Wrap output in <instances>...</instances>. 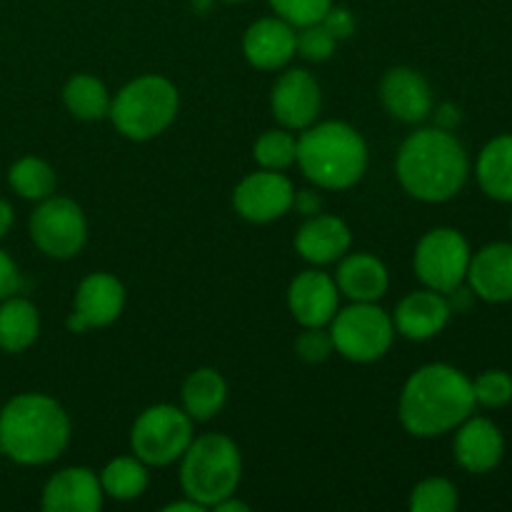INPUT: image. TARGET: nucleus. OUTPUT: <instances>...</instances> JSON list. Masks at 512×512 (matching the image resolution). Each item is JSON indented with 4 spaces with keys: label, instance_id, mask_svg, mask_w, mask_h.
Segmentation results:
<instances>
[{
    "label": "nucleus",
    "instance_id": "nucleus-1",
    "mask_svg": "<svg viewBox=\"0 0 512 512\" xmlns=\"http://www.w3.org/2000/svg\"><path fill=\"white\" fill-rule=\"evenodd\" d=\"M475 408L473 383L450 365L433 363L413 373L400 393V423L415 438L458 428Z\"/></svg>",
    "mask_w": 512,
    "mask_h": 512
},
{
    "label": "nucleus",
    "instance_id": "nucleus-2",
    "mask_svg": "<svg viewBox=\"0 0 512 512\" xmlns=\"http://www.w3.org/2000/svg\"><path fill=\"white\" fill-rule=\"evenodd\" d=\"M395 173L405 193L423 203H445L468 180V155L450 130H415L398 150Z\"/></svg>",
    "mask_w": 512,
    "mask_h": 512
},
{
    "label": "nucleus",
    "instance_id": "nucleus-3",
    "mask_svg": "<svg viewBox=\"0 0 512 512\" xmlns=\"http://www.w3.org/2000/svg\"><path fill=\"white\" fill-rule=\"evenodd\" d=\"M68 440V413L48 395H15L0 410V453L13 463H53L68 448Z\"/></svg>",
    "mask_w": 512,
    "mask_h": 512
},
{
    "label": "nucleus",
    "instance_id": "nucleus-4",
    "mask_svg": "<svg viewBox=\"0 0 512 512\" xmlns=\"http://www.w3.org/2000/svg\"><path fill=\"white\" fill-rule=\"evenodd\" d=\"M295 163L310 183L328 190H345L363 178L368 168V145L353 125L340 120L313 123L298 138Z\"/></svg>",
    "mask_w": 512,
    "mask_h": 512
},
{
    "label": "nucleus",
    "instance_id": "nucleus-5",
    "mask_svg": "<svg viewBox=\"0 0 512 512\" xmlns=\"http://www.w3.org/2000/svg\"><path fill=\"white\" fill-rule=\"evenodd\" d=\"M240 475H243V458L238 445L228 435L208 433L193 440L183 453V465H180L183 493L205 510L235 495Z\"/></svg>",
    "mask_w": 512,
    "mask_h": 512
},
{
    "label": "nucleus",
    "instance_id": "nucleus-6",
    "mask_svg": "<svg viewBox=\"0 0 512 512\" xmlns=\"http://www.w3.org/2000/svg\"><path fill=\"white\" fill-rule=\"evenodd\" d=\"M178 90L163 75H143L135 78L115 95L110 103V120L128 140L155 138L163 130L170 128V123L178 115Z\"/></svg>",
    "mask_w": 512,
    "mask_h": 512
},
{
    "label": "nucleus",
    "instance_id": "nucleus-7",
    "mask_svg": "<svg viewBox=\"0 0 512 512\" xmlns=\"http://www.w3.org/2000/svg\"><path fill=\"white\" fill-rule=\"evenodd\" d=\"M190 443H193V418L175 405H153L143 410L130 430L135 458L155 468H165L183 458Z\"/></svg>",
    "mask_w": 512,
    "mask_h": 512
},
{
    "label": "nucleus",
    "instance_id": "nucleus-8",
    "mask_svg": "<svg viewBox=\"0 0 512 512\" xmlns=\"http://www.w3.org/2000/svg\"><path fill=\"white\" fill-rule=\"evenodd\" d=\"M335 350L353 363H373L383 358L395 338L393 318L375 303H355L330 320Z\"/></svg>",
    "mask_w": 512,
    "mask_h": 512
},
{
    "label": "nucleus",
    "instance_id": "nucleus-9",
    "mask_svg": "<svg viewBox=\"0 0 512 512\" xmlns=\"http://www.w3.org/2000/svg\"><path fill=\"white\" fill-rule=\"evenodd\" d=\"M470 245L458 230L435 228L420 238L415 248V273L430 290L450 295L468 275Z\"/></svg>",
    "mask_w": 512,
    "mask_h": 512
},
{
    "label": "nucleus",
    "instance_id": "nucleus-10",
    "mask_svg": "<svg viewBox=\"0 0 512 512\" xmlns=\"http://www.w3.org/2000/svg\"><path fill=\"white\" fill-rule=\"evenodd\" d=\"M30 238L48 258L68 260L83 250L88 223L78 203L68 198H45L30 215Z\"/></svg>",
    "mask_w": 512,
    "mask_h": 512
},
{
    "label": "nucleus",
    "instance_id": "nucleus-11",
    "mask_svg": "<svg viewBox=\"0 0 512 512\" xmlns=\"http://www.w3.org/2000/svg\"><path fill=\"white\" fill-rule=\"evenodd\" d=\"M293 183L280 170H260L240 180L233 193V205L240 218L250 223H270L293 208Z\"/></svg>",
    "mask_w": 512,
    "mask_h": 512
},
{
    "label": "nucleus",
    "instance_id": "nucleus-12",
    "mask_svg": "<svg viewBox=\"0 0 512 512\" xmlns=\"http://www.w3.org/2000/svg\"><path fill=\"white\" fill-rule=\"evenodd\" d=\"M270 108L283 128H310L320 115V85L315 75L303 68L285 70L273 85Z\"/></svg>",
    "mask_w": 512,
    "mask_h": 512
},
{
    "label": "nucleus",
    "instance_id": "nucleus-13",
    "mask_svg": "<svg viewBox=\"0 0 512 512\" xmlns=\"http://www.w3.org/2000/svg\"><path fill=\"white\" fill-rule=\"evenodd\" d=\"M125 288L108 273H93L78 285L75 310L68 318L70 333H85L88 328H105L123 313Z\"/></svg>",
    "mask_w": 512,
    "mask_h": 512
},
{
    "label": "nucleus",
    "instance_id": "nucleus-14",
    "mask_svg": "<svg viewBox=\"0 0 512 512\" xmlns=\"http://www.w3.org/2000/svg\"><path fill=\"white\" fill-rule=\"evenodd\" d=\"M340 290L328 273L305 270L290 283L288 305L303 328H323L338 313Z\"/></svg>",
    "mask_w": 512,
    "mask_h": 512
},
{
    "label": "nucleus",
    "instance_id": "nucleus-15",
    "mask_svg": "<svg viewBox=\"0 0 512 512\" xmlns=\"http://www.w3.org/2000/svg\"><path fill=\"white\" fill-rule=\"evenodd\" d=\"M385 110L403 123H423L433 113V93L428 80L413 68H393L380 83Z\"/></svg>",
    "mask_w": 512,
    "mask_h": 512
},
{
    "label": "nucleus",
    "instance_id": "nucleus-16",
    "mask_svg": "<svg viewBox=\"0 0 512 512\" xmlns=\"http://www.w3.org/2000/svg\"><path fill=\"white\" fill-rule=\"evenodd\" d=\"M103 505L100 478L88 468H65L43 488L45 512H98Z\"/></svg>",
    "mask_w": 512,
    "mask_h": 512
},
{
    "label": "nucleus",
    "instance_id": "nucleus-17",
    "mask_svg": "<svg viewBox=\"0 0 512 512\" xmlns=\"http://www.w3.org/2000/svg\"><path fill=\"white\" fill-rule=\"evenodd\" d=\"M450 308L448 298L438 290H415L408 298L400 300L395 310L393 325L403 338L408 340H428L438 335L448 325Z\"/></svg>",
    "mask_w": 512,
    "mask_h": 512
},
{
    "label": "nucleus",
    "instance_id": "nucleus-18",
    "mask_svg": "<svg viewBox=\"0 0 512 512\" xmlns=\"http://www.w3.org/2000/svg\"><path fill=\"white\" fill-rule=\"evenodd\" d=\"M243 53L253 68L278 70L293 60L295 30L283 18H263L245 30Z\"/></svg>",
    "mask_w": 512,
    "mask_h": 512
},
{
    "label": "nucleus",
    "instance_id": "nucleus-19",
    "mask_svg": "<svg viewBox=\"0 0 512 512\" xmlns=\"http://www.w3.org/2000/svg\"><path fill=\"white\" fill-rule=\"evenodd\" d=\"M465 278L478 298L488 303H508L512 300V245L493 243L480 250L470 258Z\"/></svg>",
    "mask_w": 512,
    "mask_h": 512
},
{
    "label": "nucleus",
    "instance_id": "nucleus-20",
    "mask_svg": "<svg viewBox=\"0 0 512 512\" xmlns=\"http://www.w3.org/2000/svg\"><path fill=\"white\" fill-rule=\"evenodd\" d=\"M350 243V228L335 215H310L308 223L300 225L295 235V250L313 265L335 263L348 253Z\"/></svg>",
    "mask_w": 512,
    "mask_h": 512
},
{
    "label": "nucleus",
    "instance_id": "nucleus-21",
    "mask_svg": "<svg viewBox=\"0 0 512 512\" xmlns=\"http://www.w3.org/2000/svg\"><path fill=\"white\" fill-rule=\"evenodd\" d=\"M455 435V460L468 473H488L503 460V435L498 425L485 418L463 420Z\"/></svg>",
    "mask_w": 512,
    "mask_h": 512
},
{
    "label": "nucleus",
    "instance_id": "nucleus-22",
    "mask_svg": "<svg viewBox=\"0 0 512 512\" xmlns=\"http://www.w3.org/2000/svg\"><path fill=\"white\" fill-rule=\"evenodd\" d=\"M335 285L355 303H375L388 293V268L370 253L343 255V263L335 273Z\"/></svg>",
    "mask_w": 512,
    "mask_h": 512
},
{
    "label": "nucleus",
    "instance_id": "nucleus-23",
    "mask_svg": "<svg viewBox=\"0 0 512 512\" xmlns=\"http://www.w3.org/2000/svg\"><path fill=\"white\" fill-rule=\"evenodd\" d=\"M40 333V315L30 300L10 295L0 303V348L5 353H23Z\"/></svg>",
    "mask_w": 512,
    "mask_h": 512
},
{
    "label": "nucleus",
    "instance_id": "nucleus-24",
    "mask_svg": "<svg viewBox=\"0 0 512 512\" xmlns=\"http://www.w3.org/2000/svg\"><path fill=\"white\" fill-rule=\"evenodd\" d=\"M478 183L493 200H512V135L490 140L478 158Z\"/></svg>",
    "mask_w": 512,
    "mask_h": 512
},
{
    "label": "nucleus",
    "instance_id": "nucleus-25",
    "mask_svg": "<svg viewBox=\"0 0 512 512\" xmlns=\"http://www.w3.org/2000/svg\"><path fill=\"white\" fill-rule=\"evenodd\" d=\"M225 400H228V385L218 370L200 368L190 373L183 383L185 413L200 423L215 418L223 410Z\"/></svg>",
    "mask_w": 512,
    "mask_h": 512
},
{
    "label": "nucleus",
    "instance_id": "nucleus-26",
    "mask_svg": "<svg viewBox=\"0 0 512 512\" xmlns=\"http://www.w3.org/2000/svg\"><path fill=\"white\" fill-rule=\"evenodd\" d=\"M65 108L80 120H100L110 113V93L95 75H73L63 88Z\"/></svg>",
    "mask_w": 512,
    "mask_h": 512
},
{
    "label": "nucleus",
    "instance_id": "nucleus-27",
    "mask_svg": "<svg viewBox=\"0 0 512 512\" xmlns=\"http://www.w3.org/2000/svg\"><path fill=\"white\" fill-rule=\"evenodd\" d=\"M100 488H103V495H110L113 500H123V503L140 498L148 488L145 463L140 458H115L100 473Z\"/></svg>",
    "mask_w": 512,
    "mask_h": 512
},
{
    "label": "nucleus",
    "instance_id": "nucleus-28",
    "mask_svg": "<svg viewBox=\"0 0 512 512\" xmlns=\"http://www.w3.org/2000/svg\"><path fill=\"white\" fill-rule=\"evenodd\" d=\"M8 183L20 198L45 200L55 193L58 178H55V170L45 160L28 155V158H20L18 163L10 165Z\"/></svg>",
    "mask_w": 512,
    "mask_h": 512
},
{
    "label": "nucleus",
    "instance_id": "nucleus-29",
    "mask_svg": "<svg viewBox=\"0 0 512 512\" xmlns=\"http://www.w3.org/2000/svg\"><path fill=\"white\" fill-rule=\"evenodd\" d=\"M255 160L265 170H285L298 158V140L288 130H265L253 148Z\"/></svg>",
    "mask_w": 512,
    "mask_h": 512
},
{
    "label": "nucleus",
    "instance_id": "nucleus-30",
    "mask_svg": "<svg viewBox=\"0 0 512 512\" xmlns=\"http://www.w3.org/2000/svg\"><path fill=\"white\" fill-rule=\"evenodd\" d=\"M413 512H453L458 508V488L445 478H428L410 493Z\"/></svg>",
    "mask_w": 512,
    "mask_h": 512
},
{
    "label": "nucleus",
    "instance_id": "nucleus-31",
    "mask_svg": "<svg viewBox=\"0 0 512 512\" xmlns=\"http://www.w3.org/2000/svg\"><path fill=\"white\" fill-rule=\"evenodd\" d=\"M270 5L285 23L293 28H305V25L320 23L333 8V0H270Z\"/></svg>",
    "mask_w": 512,
    "mask_h": 512
},
{
    "label": "nucleus",
    "instance_id": "nucleus-32",
    "mask_svg": "<svg viewBox=\"0 0 512 512\" xmlns=\"http://www.w3.org/2000/svg\"><path fill=\"white\" fill-rule=\"evenodd\" d=\"M335 35L325 28L323 23L305 25L298 35H295V53L303 55L305 60H313V63H320V60H328L335 50Z\"/></svg>",
    "mask_w": 512,
    "mask_h": 512
},
{
    "label": "nucleus",
    "instance_id": "nucleus-33",
    "mask_svg": "<svg viewBox=\"0 0 512 512\" xmlns=\"http://www.w3.org/2000/svg\"><path fill=\"white\" fill-rule=\"evenodd\" d=\"M475 403L488 408H503L512 400V378L503 370H488L473 383Z\"/></svg>",
    "mask_w": 512,
    "mask_h": 512
},
{
    "label": "nucleus",
    "instance_id": "nucleus-34",
    "mask_svg": "<svg viewBox=\"0 0 512 512\" xmlns=\"http://www.w3.org/2000/svg\"><path fill=\"white\" fill-rule=\"evenodd\" d=\"M333 350L335 345L333 338H330V330L323 328H305L295 340V353L305 363H323V360L330 358Z\"/></svg>",
    "mask_w": 512,
    "mask_h": 512
},
{
    "label": "nucleus",
    "instance_id": "nucleus-35",
    "mask_svg": "<svg viewBox=\"0 0 512 512\" xmlns=\"http://www.w3.org/2000/svg\"><path fill=\"white\" fill-rule=\"evenodd\" d=\"M320 23H323L325 28L335 35V40H343V38H348V35L355 33V18L350 15V10H345V8H330L328 15H325Z\"/></svg>",
    "mask_w": 512,
    "mask_h": 512
},
{
    "label": "nucleus",
    "instance_id": "nucleus-36",
    "mask_svg": "<svg viewBox=\"0 0 512 512\" xmlns=\"http://www.w3.org/2000/svg\"><path fill=\"white\" fill-rule=\"evenodd\" d=\"M20 288V273H18V265L13 263L8 253L0 250V303L10 295L18 293Z\"/></svg>",
    "mask_w": 512,
    "mask_h": 512
},
{
    "label": "nucleus",
    "instance_id": "nucleus-37",
    "mask_svg": "<svg viewBox=\"0 0 512 512\" xmlns=\"http://www.w3.org/2000/svg\"><path fill=\"white\" fill-rule=\"evenodd\" d=\"M293 205L303 215H318L320 213V198L313 193V190H300V193H295Z\"/></svg>",
    "mask_w": 512,
    "mask_h": 512
},
{
    "label": "nucleus",
    "instance_id": "nucleus-38",
    "mask_svg": "<svg viewBox=\"0 0 512 512\" xmlns=\"http://www.w3.org/2000/svg\"><path fill=\"white\" fill-rule=\"evenodd\" d=\"M435 120H438V128L453 130L460 123V113L455 105H440L438 113H435Z\"/></svg>",
    "mask_w": 512,
    "mask_h": 512
},
{
    "label": "nucleus",
    "instance_id": "nucleus-39",
    "mask_svg": "<svg viewBox=\"0 0 512 512\" xmlns=\"http://www.w3.org/2000/svg\"><path fill=\"white\" fill-rule=\"evenodd\" d=\"M13 220H15L13 208H10V203H5V200L0 198V240L10 233V228H13Z\"/></svg>",
    "mask_w": 512,
    "mask_h": 512
},
{
    "label": "nucleus",
    "instance_id": "nucleus-40",
    "mask_svg": "<svg viewBox=\"0 0 512 512\" xmlns=\"http://www.w3.org/2000/svg\"><path fill=\"white\" fill-rule=\"evenodd\" d=\"M205 508L200 503H195L193 498H188V500H183V503H170V505H165L163 508V512H203Z\"/></svg>",
    "mask_w": 512,
    "mask_h": 512
},
{
    "label": "nucleus",
    "instance_id": "nucleus-41",
    "mask_svg": "<svg viewBox=\"0 0 512 512\" xmlns=\"http://www.w3.org/2000/svg\"><path fill=\"white\" fill-rule=\"evenodd\" d=\"M213 510H220V512H248L250 508L245 503H240V500H233V495L225 500H220L218 505H215Z\"/></svg>",
    "mask_w": 512,
    "mask_h": 512
},
{
    "label": "nucleus",
    "instance_id": "nucleus-42",
    "mask_svg": "<svg viewBox=\"0 0 512 512\" xmlns=\"http://www.w3.org/2000/svg\"><path fill=\"white\" fill-rule=\"evenodd\" d=\"M225 3H245V0H225Z\"/></svg>",
    "mask_w": 512,
    "mask_h": 512
},
{
    "label": "nucleus",
    "instance_id": "nucleus-43",
    "mask_svg": "<svg viewBox=\"0 0 512 512\" xmlns=\"http://www.w3.org/2000/svg\"><path fill=\"white\" fill-rule=\"evenodd\" d=\"M510 228H512V220H510Z\"/></svg>",
    "mask_w": 512,
    "mask_h": 512
}]
</instances>
